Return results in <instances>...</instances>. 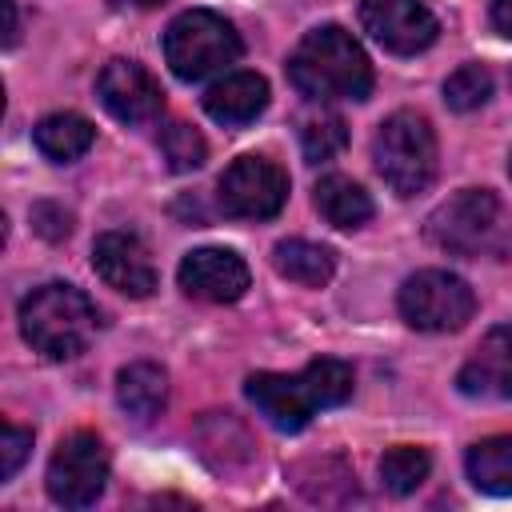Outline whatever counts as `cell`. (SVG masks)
Returning a JSON list of instances; mask_svg holds the SVG:
<instances>
[{"label": "cell", "instance_id": "6da1fadb", "mask_svg": "<svg viewBox=\"0 0 512 512\" xmlns=\"http://www.w3.org/2000/svg\"><path fill=\"white\" fill-rule=\"evenodd\" d=\"M248 400L256 412L280 428V432H300L320 408H336L352 396V368L344 360H312L292 376L280 372H256L244 384Z\"/></svg>", "mask_w": 512, "mask_h": 512}, {"label": "cell", "instance_id": "7a4b0ae2", "mask_svg": "<svg viewBox=\"0 0 512 512\" xmlns=\"http://www.w3.org/2000/svg\"><path fill=\"white\" fill-rule=\"evenodd\" d=\"M288 80L308 100H364L372 92V64L340 24L312 28L288 56Z\"/></svg>", "mask_w": 512, "mask_h": 512}, {"label": "cell", "instance_id": "3957f363", "mask_svg": "<svg viewBox=\"0 0 512 512\" xmlns=\"http://www.w3.org/2000/svg\"><path fill=\"white\" fill-rule=\"evenodd\" d=\"M100 328L96 304L72 284H40L20 304V332L24 340L48 360L80 356Z\"/></svg>", "mask_w": 512, "mask_h": 512}, {"label": "cell", "instance_id": "277c9868", "mask_svg": "<svg viewBox=\"0 0 512 512\" xmlns=\"http://www.w3.org/2000/svg\"><path fill=\"white\" fill-rule=\"evenodd\" d=\"M372 160L380 180L396 196H416L432 184L436 176V136L432 124L416 112H392L376 140H372Z\"/></svg>", "mask_w": 512, "mask_h": 512}, {"label": "cell", "instance_id": "5b68a950", "mask_svg": "<svg viewBox=\"0 0 512 512\" xmlns=\"http://www.w3.org/2000/svg\"><path fill=\"white\" fill-rule=\"evenodd\" d=\"M236 56H240V32L208 8H192L176 16L164 32V60L180 80H204L236 64Z\"/></svg>", "mask_w": 512, "mask_h": 512}, {"label": "cell", "instance_id": "8992f818", "mask_svg": "<svg viewBox=\"0 0 512 512\" xmlns=\"http://www.w3.org/2000/svg\"><path fill=\"white\" fill-rule=\"evenodd\" d=\"M472 288L440 268H424L400 284V316L420 332H456L472 320Z\"/></svg>", "mask_w": 512, "mask_h": 512}, {"label": "cell", "instance_id": "52a82bcc", "mask_svg": "<svg viewBox=\"0 0 512 512\" xmlns=\"http://www.w3.org/2000/svg\"><path fill=\"white\" fill-rule=\"evenodd\" d=\"M424 232L444 252L476 256L500 232V204H496V196L488 188H464V192H456L452 200H444L428 216Z\"/></svg>", "mask_w": 512, "mask_h": 512}, {"label": "cell", "instance_id": "ba28073f", "mask_svg": "<svg viewBox=\"0 0 512 512\" xmlns=\"http://www.w3.org/2000/svg\"><path fill=\"white\" fill-rule=\"evenodd\" d=\"M108 452L96 432H72L48 460V496L60 508H84L104 492Z\"/></svg>", "mask_w": 512, "mask_h": 512}, {"label": "cell", "instance_id": "9c48e42d", "mask_svg": "<svg viewBox=\"0 0 512 512\" xmlns=\"http://www.w3.org/2000/svg\"><path fill=\"white\" fill-rule=\"evenodd\" d=\"M288 200V172L268 156H240L220 176V208L236 220H272Z\"/></svg>", "mask_w": 512, "mask_h": 512}, {"label": "cell", "instance_id": "30bf717a", "mask_svg": "<svg viewBox=\"0 0 512 512\" xmlns=\"http://www.w3.org/2000/svg\"><path fill=\"white\" fill-rule=\"evenodd\" d=\"M360 24L380 48L396 56L424 52L440 32L436 16L420 0H360Z\"/></svg>", "mask_w": 512, "mask_h": 512}, {"label": "cell", "instance_id": "8fae6325", "mask_svg": "<svg viewBox=\"0 0 512 512\" xmlns=\"http://www.w3.org/2000/svg\"><path fill=\"white\" fill-rule=\"evenodd\" d=\"M96 96L120 124H148L164 112L160 84L136 60H108L96 76Z\"/></svg>", "mask_w": 512, "mask_h": 512}, {"label": "cell", "instance_id": "7c38bea8", "mask_svg": "<svg viewBox=\"0 0 512 512\" xmlns=\"http://www.w3.org/2000/svg\"><path fill=\"white\" fill-rule=\"evenodd\" d=\"M92 268L108 288H116L132 300H144L156 292V264H152L144 240L132 232H104L92 244Z\"/></svg>", "mask_w": 512, "mask_h": 512}, {"label": "cell", "instance_id": "4fadbf2b", "mask_svg": "<svg viewBox=\"0 0 512 512\" xmlns=\"http://www.w3.org/2000/svg\"><path fill=\"white\" fill-rule=\"evenodd\" d=\"M176 280L192 300L232 304L248 292V264L232 248H196L180 260Z\"/></svg>", "mask_w": 512, "mask_h": 512}, {"label": "cell", "instance_id": "5bb4252c", "mask_svg": "<svg viewBox=\"0 0 512 512\" xmlns=\"http://www.w3.org/2000/svg\"><path fill=\"white\" fill-rule=\"evenodd\" d=\"M456 388L476 400H512V328H492L456 376Z\"/></svg>", "mask_w": 512, "mask_h": 512}, {"label": "cell", "instance_id": "9a60e30c", "mask_svg": "<svg viewBox=\"0 0 512 512\" xmlns=\"http://www.w3.org/2000/svg\"><path fill=\"white\" fill-rule=\"evenodd\" d=\"M264 108H268V80L256 72H232L204 92V112L224 128H240L256 120Z\"/></svg>", "mask_w": 512, "mask_h": 512}, {"label": "cell", "instance_id": "2e32d148", "mask_svg": "<svg viewBox=\"0 0 512 512\" xmlns=\"http://www.w3.org/2000/svg\"><path fill=\"white\" fill-rule=\"evenodd\" d=\"M116 400H120V408L132 420H152L164 408V400H168V376H164V368H156L148 360H136V364L120 368V376H116Z\"/></svg>", "mask_w": 512, "mask_h": 512}, {"label": "cell", "instance_id": "e0dca14e", "mask_svg": "<svg viewBox=\"0 0 512 512\" xmlns=\"http://www.w3.org/2000/svg\"><path fill=\"white\" fill-rule=\"evenodd\" d=\"M32 140H36V148H40L52 164H72V160H80V156L92 148L96 128H92L84 116H76V112H52V116H44V120L36 124Z\"/></svg>", "mask_w": 512, "mask_h": 512}, {"label": "cell", "instance_id": "ac0fdd59", "mask_svg": "<svg viewBox=\"0 0 512 512\" xmlns=\"http://www.w3.org/2000/svg\"><path fill=\"white\" fill-rule=\"evenodd\" d=\"M316 208L332 228H360L372 220L368 192L348 176H324L316 184Z\"/></svg>", "mask_w": 512, "mask_h": 512}, {"label": "cell", "instance_id": "d6986e66", "mask_svg": "<svg viewBox=\"0 0 512 512\" xmlns=\"http://www.w3.org/2000/svg\"><path fill=\"white\" fill-rule=\"evenodd\" d=\"M272 264H276L280 276H288L296 284H308V288L328 284L332 272H336V256L324 244H312V240H280L272 248Z\"/></svg>", "mask_w": 512, "mask_h": 512}, {"label": "cell", "instance_id": "ffe728a7", "mask_svg": "<svg viewBox=\"0 0 512 512\" xmlns=\"http://www.w3.org/2000/svg\"><path fill=\"white\" fill-rule=\"evenodd\" d=\"M464 468L480 492L512 496V436H488V440L472 444Z\"/></svg>", "mask_w": 512, "mask_h": 512}, {"label": "cell", "instance_id": "44dd1931", "mask_svg": "<svg viewBox=\"0 0 512 512\" xmlns=\"http://www.w3.org/2000/svg\"><path fill=\"white\" fill-rule=\"evenodd\" d=\"M428 468H432V460H428L424 448L396 444V448H388L384 460H380V480H384V488H388L392 496H408V492H416V488L428 480Z\"/></svg>", "mask_w": 512, "mask_h": 512}, {"label": "cell", "instance_id": "7402d4cb", "mask_svg": "<svg viewBox=\"0 0 512 512\" xmlns=\"http://www.w3.org/2000/svg\"><path fill=\"white\" fill-rule=\"evenodd\" d=\"M344 144H348V128H344V120L332 116V112L308 116V120L300 124V148H304V156H308L312 164L332 160Z\"/></svg>", "mask_w": 512, "mask_h": 512}, {"label": "cell", "instance_id": "603a6c76", "mask_svg": "<svg viewBox=\"0 0 512 512\" xmlns=\"http://www.w3.org/2000/svg\"><path fill=\"white\" fill-rule=\"evenodd\" d=\"M492 96V76L480 64H464L444 80V100L452 112H472Z\"/></svg>", "mask_w": 512, "mask_h": 512}, {"label": "cell", "instance_id": "cb8c5ba5", "mask_svg": "<svg viewBox=\"0 0 512 512\" xmlns=\"http://www.w3.org/2000/svg\"><path fill=\"white\" fill-rule=\"evenodd\" d=\"M160 148H164V160H168L172 172H192V168H200L204 156H208L204 136H200L192 124H184V120H176V124L164 128Z\"/></svg>", "mask_w": 512, "mask_h": 512}, {"label": "cell", "instance_id": "d4e9b609", "mask_svg": "<svg viewBox=\"0 0 512 512\" xmlns=\"http://www.w3.org/2000/svg\"><path fill=\"white\" fill-rule=\"evenodd\" d=\"M32 448V432L28 428H16V424H4V440H0V476H16L20 460L28 456Z\"/></svg>", "mask_w": 512, "mask_h": 512}, {"label": "cell", "instance_id": "484cf974", "mask_svg": "<svg viewBox=\"0 0 512 512\" xmlns=\"http://www.w3.org/2000/svg\"><path fill=\"white\" fill-rule=\"evenodd\" d=\"M32 220H36V228L48 236V240H60V236H68V212H60V208H52V204H36L32 208Z\"/></svg>", "mask_w": 512, "mask_h": 512}, {"label": "cell", "instance_id": "4316f807", "mask_svg": "<svg viewBox=\"0 0 512 512\" xmlns=\"http://www.w3.org/2000/svg\"><path fill=\"white\" fill-rule=\"evenodd\" d=\"M492 24L500 36L512 40V0H492Z\"/></svg>", "mask_w": 512, "mask_h": 512}, {"label": "cell", "instance_id": "83f0119b", "mask_svg": "<svg viewBox=\"0 0 512 512\" xmlns=\"http://www.w3.org/2000/svg\"><path fill=\"white\" fill-rule=\"evenodd\" d=\"M0 4H4V20H8L4 44H16V4H12V0H0Z\"/></svg>", "mask_w": 512, "mask_h": 512}, {"label": "cell", "instance_id": "f1b7e54d", "mask_svg": "<svg viewBox=\"0 0 512 512\" xmlns=\"http://www.w3.org/2000/svg\"><path fill=\"white\" fill-rule=\"evenodd\" d=\"M112 4H132V8H156V4H164V0H112Z\"/></svg>", "mask_w": 512, "mask_h": 512}, {"label": "cell", "instance_id": "f546056e", "mask_svg": "<svg viewBox=\"0 0 512 512\" xmlns=\"http://www.w3.org/2000/svg\"><path fill=\"white\" fill-rule=\"evenodd\" d=\"M508 176H512V156H508Z\"/></svg>", "mask_w": 512, "mask_h": 512}]
</instances>
